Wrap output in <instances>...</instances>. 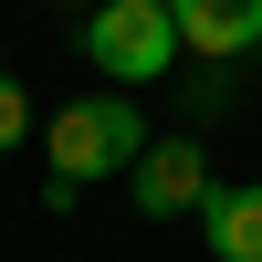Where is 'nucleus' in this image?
<instances>
[{
	"mask_svg": "<svg viewBox=\"0 0 262 262\" xmlns=\"http://www.w3.org/2000/svg\"><path fill=\"white\" fill-rule=\"evenodd\" d=\"M84 63H95L116 95L158 84L168 63H179V21H168V0H95V21H84Z\"/></svg>",
	"mask_w": 262,
	"mask_h": 262,
	"instance_id": "nucleus-2",
	"label": "nucleus"
},
{
	"mask_svg": "<svg viewBox=\"0 0 262 262\" xmlns=\"http://www.w3.org/2000/svg\"><path fill=\"white\" fill-rule=\"evenodd\" d=\"M168 21H179V53H200V63L262 53V0H168Z\"/></svg>",
	"mask_w": 262,
	"mask_h": 262,
	"instance_id": "nucleus-4",
	"label": "nucleus"
},
{
	"mask_svg": "<svg viewBox=\"0 0 262 262\" xmlns=\"http://www.w3.org/2000/svg\"><path fill=\"white\" fill-rule=\"evenodd\" d=\"M126 189H137L147 221H189L221 179H210V147H200V137H147V147H137V168H126Z\"/></svg>",
	"mask_w": 262,
	"mask_h": 262,
	"instance_id": "nucleus-3",
	"label": "nucleus"
},
{
	"mask_svg": "<svg viewBox=\"0 0 262 262\" xmlns=\"http://www.w3.org/2000/svg\"><path fill=\"white\" fill-rule=\"evenodd\" d=\"M200 231H210V252H221V262H262V179L210 189V200H200Z\"/></svg>",
	"mask_w": 262,
	"mask_h": 262,
	"instance_id": "nucleus-5",
	"label": "nucleus"
},
{
	"mask_svg": "<svg viewBox=\"0 0 262 262\" xmlns=\"http://www.w3.org/2000/svg\"><path fill=\"white\" fill-rule=\"evenodd\" d=\"M158 137V126L137 116V95H74L53 126H42V158H53V179H74V189H95V179H126L137 168V147Z\"/></svg>",
	"mask_w": 262,
	"mask_h": 262,
	"instance_id": "nucleus-1",
	"label": "nucleus"
},
{
	"mask_svg": "<svg viewBox=\"0 0 262 262\" xmlns=\"http://www.w3.org/2000/svg\"><path fill=\"white\" fill-rule=\"evenodd\" d=\"M11 147H32V95L0 74V158H11Z\"/></svg>",
	"mask_w": 262,
	"mask_h": 262,
	"instance_id": "nucleus-6",
	"label": "nucleus"
}]
</instances>
